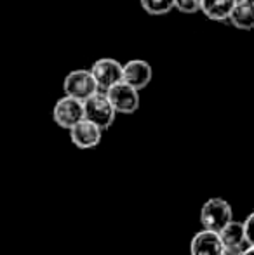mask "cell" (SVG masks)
Masks as SVG:
<instances>
[{
    "mask_svg": "<svg viewBox=\"0 0 254 255\" xmlns=\"http://www.w3.org/2000/svg\"><path fill=\"white\" fill-rule=\"evenodd\" d=\"M232 205L223 198H211L202 205L200 210V224L206 231L220 235L234 219H232Z\"/></svg>",
    "mask_w": 254,
    "mask_h": 255,
    "instance_id": "cell-1",
    "label": "cell"
},
{
    "mask_svg": "<svg viewBox=\"0 0 254 255\" xmlns=\"http://www.w3.org/2000/svg\"><path fill=\"white\" fill-rule=\"evenodd\" d=\"M244 255H254V247H249V249H246Z\"/></svg>",
    "mask_w": 254,
    "mask_h": 255,
    "instance_id": "cell-17",
    "label": "cell"
},
{
    "mask_svg": "<svg viewBox=\"0 0 254 255\" xmlns=\"http://www.w3.org/2000/svg\"><path fill=\"white\" fill-rule=\"evenodd\" d=\"M153 78V70L148 61L145 59H131L124 64V82L136 91L148 87Z\"/></svg>",
    "mask_w": 254,
    "mask_h": 255,
    "instance_id": "cell-7",
    "label": "cell"
},
{
    "mask_svg": "<svg viewBox=\"0 0 254 255\" xmlns=\"http://www.w3.org/2000/svg\"><path fill=\"white\" fill-rule=\"evenodd\" d=\"M106 96H108L110 103L113 104L117 113L131 115L138 111L139 108V91L127 85L126 82H120L115 87H112L106 92Z\"/></svg>",
    "mask_w": 254,
    "mask_h": 255,
    "instance_id": "cell-6",
    "label": "cell"
},
{
    "mask_svg": "<svg viewBox=\"0 0 254 255\" xmlns=\"http://www.w3.org/2000/svg\"><path fill=\"white\" fill-rule=\"evenodd\" d=\"M241 2H251V3H254V0H241Z\"/></svg>",
    "mask_w": 254,
    "mask_h": 255,
    "instance_id": "cell-18",
    "label": "cell"
},
{
    "mask_svg": "<svg viewBox=\"0 0 254 255\" xmlns=\"http://www.w3.org/2000/svg\"><path fill=\"white\" fill-rule=\"evenodd\" d=\"M64 96L73 98L77 101L85 103L99 92V87L92 77L91 70H73L64 77L63 82Z\"/></svg>",
    "mask_w": 254,
    "mask_h": 255,
    "instance_id": "cell-2",
    "label": "cell"
},
{
    "mask_svg": "<svg viewBox=\"0 0 254 255\" xmlns=\"http://www.w3.org/2000/svg\"><path fill=\"white\" fill-rule=\"evenodd\" d=\"M237 2L239 0H202V12L211 21H227Z\"/></svg>",
    "mask_w": 254,
    "mask_h": 255,
    "instance_id": "cell-10",
    "label": "cell"
},
{
    "mask_svg": "<svg viewBox=\"0 0 254 255\" xmlns=\"http://www.w3.org/2000/svg\"><path fill=\"white\" fill-rule=\"evenodd\" d=\"M52 118L61 128L71 130L75 125H78L82 120H85V111H84V103L77 101L73 98L63 96L61 99H58L52 110Z\"/></svg>",
    "mask_w": 254,
    "mask_h": 255,
    "instance_id": "cell-5",
    "label": "cell"
},
{
    "mask_svg": "<svg viewBox=\"0 0 254 255\" xmlns=\"http://www.w3.org/2000/svg\"><path fill=\"white\" fill-rule=\"evenodd\" d=\"M230 21L235 28L244 31L254 30V3L251 2H241L239 0L235 9L230 14Z\"/></svg>",
    "mask_w": 254,
    "mask_h": 255,
    "instance_id": "cell-11",
    "label": "cell"
},
{
    "mask_svg": "<svg viewBox=\"0 0 254 255\" xmlns=\"http://www.w3.org/2000/svg\"><path fill=\"white\" fill-rule=\"evenodd\" d=\"M244 231H246V242L249 247H254V212L248 215L244 221Z\"/></svg>",
    "mask_w": 254,
    "mask_h": 255,
    "instance_id": "cell-15",
    "label": "cell"
},
{
    "mask_svg": "<svg viewBox=\"0 0 254 255\" xmlns=\"http://www.w3.org/2000/svg\"><path fill=\"white\" fill-rule=\"evenodd\" d=\"M84 111H85V120L98 125L101 130H106V128L112 127L117 117V111L113 108V104L110 103L106 92H98L91 99H87L84 103Z\"/></svg>",
    "mask_w": 254,
    "mask_h": 255,
    "instance_id": "cell-3",
    "label": "cell"
},
{
    "mask_svg": "<svg viewBox=\"0 0 254 255\" xmlns=\"http://www.w3.org/2000/svg\"><path fill=\"white\" fill-rule=\"evenodd\" d=\"M246 249H225L223 255H244Z\"/></svg>",
    "mask_w": 254,
    "mask_h": 255,
    "instance_id": "cell-16",
    "label": "cell"
},
{
    "mask_svg": "<svg viewBox=\"0 0 254 255\" xmlns=\"http://www.w3.org/2000/svg\"><path fill=\"white\" fill-rule=\"evenodd\" d=\"M225 247L220 235L213 231H199L192 238L190 255H223Z\"/></svg>",
    "mask_w": 254,
    "mask_h": 255,
    "instance_id": "cell-9",
    "label": "cell"
},
{
    "mask_svg": "<svg viewBox=\"0 0 254 255\" xmlns=\"http://www.w3.org/2000/svg\"><path fill=\"white\" fill-rule=\"evenodd\" d=\"M91 73L98 84L99 92H108L117 84L124 82V64L113 57H101L92 63Z\"/></svg>",
    "mask_w": 254,
    "mask_h": 255,
    "instance_id": "cell-4",
    "label": "cell"
},
{
    "mask_svg": "<svg viewBox=\"0 0 254 255\" xmlns=\"http://www.w3.org/2000/svg\"><path fill=\"white\" fill-rule=\"evenodd\" d=\"M220 238L223 242L225 249H244L246 242V231L244 222L232 221L223 231L220 233Z\"/></svg>",
    "mask_w": 254,
    "mask_h": 255,
    "instance_id": "cell-12",
    "label": "cell"
},
{
    "mask_svg": "<svg viewBox=\"0 0 254 255\" xmlns=\"http://www.w3.org/2000/svg\"><path fill=\"white\" fill-rule=\"evenodd\" d=\"M141 7L150 16H164L171 12L176 5V0H139Z\"/></svg>",
    "mask_w": 254,
    "mask_h": 255,
    "instance_id": "cell-13",
    "label": "cell"
},
{
    "mask_svg": "<svg viewBox=\"0 0 254 255\" xmlns=\"http://www.w3.org/2000/svg\"><path fill=\"white\" fill-rule=\"evenodd\" d=\"M174 9L183 14H197L202 12V0H176Z\"/></svg>",
    "mask_w": 254,
    "mask_h": 255,
    "instance_id": "cell-14",
    "label": "cell"
},
{
    "mask_svg": "<svg viewBox=\"0 0 254 255\" xmlns=\"http://www.w3.org/2000/svg\"><path fill=\"white\" fill-rule=\"evenodd\" d=\"M70 137L77 148L80 149H91L101 142L103 130L98 125L91 124L89 120H82L78 125H75L70 130Z\"/></svg>",
    "mask_w": 254,
    "mask_h": 255,
    "instance_id": "cell-8",
    "label": "cell"
}]
</instances>
